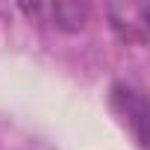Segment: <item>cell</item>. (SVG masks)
Instances as JSON below:
<instances>
[{"label": "cell", "mask_w": 150, "mask_h": 150, "mask_svg": "<svg viewBox=\"0 0 150 150\" xmlns=\"http://www.w3.org/2000/svg\"><path fill=\"white\" fill-rule=\"evenodd\" d=\"M109 106L121 118V124L132 132L135 144L141 150H147V97L138 88L127 86V83H112V88H109Z\"/></svg>", "instance_id": "cell-1"}, {"label": "cell", "mask_w": 150, "mask_h": 150, "mask_svg": "<svg viewBox=\"0 0 150 150\" xmlns=\"http://www.w3.org/2000/svg\"><path fill=\"white\" fill-rule=\"evenodd\" d=\"M21 12L30 15V18H41L44 24L62 30V33H80L88 21V6L86 3H68V0H62V3H21Z\"/></svg>", "instance_id": "cell-3"}, {"label": "cell", "mask_w": 150, "mask_h": 150, "mask_svg": "<svg viewBox=\"0 0 150 150\" xmlns=\"http://www.w3.org/2000/svg\"><path fill=\"white\" fill-rule=\"evenodd\" d=\"M106 18L112 33L124 41V44H135L144 47L147 44V24H150V6L147 3H109L106 6Z\"/></svg>", "instance_id": "cell-2"}]
</instances>
